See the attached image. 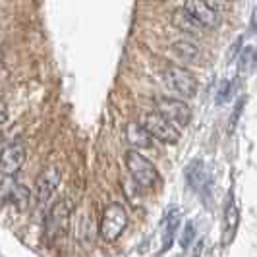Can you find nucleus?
<instances>
[{"instance_id": "nucleus-25", "label": "nucleus", "mask_w": 257, "mask_h": 257, "mask_svg": "<svg viewBox=\"0 0 257 257\" xmlns=\"http://www.w3.org/2000/svg\"><path fill=\"white\" fill-rule=\"evenodd\" d=\"M0 58H2V51H0Z\"/></svg>"}, {"instance_id": "nucleus-5", "label": "nucleus", "mask_w": 257, "mask_h": 257, "mask_svg": "<svg viewBox=\"0 0 257 257\" xmlns=\"http://www.w3.org/2000/svg\"><path fill=\"white\" fill-rule=\"evenodd\" d=\"M142 124L145 126V130L153 136V140H159L168 145H174V143L180 142V132L178 126H174L168 118L161 114V112H147L142 118Z\"/></svg>"}, {"instance_id": "nucleus-8", "label": "nucleus", "mask_w": 257, "mask_h": 257, "mask_svg": "<svg viewBox=\"0 0 257 257\" xmlns=\"http://www.w3.org/2000/svg\"><path fill=\"white\" fill-rule=\"evenodd\" d=\"M26 163V145L20 142L8 143L0 151V174L16 176Z\"/></svg>"}, {"instance_id": "nucleus-4", "label": "nucleus", "mask_w": 257, "mask_h": 257, "mask_svg": "<svg viewBox=\"0 0 257 257\" xmlns=\"http://www.w3.org/2000/svg\"><path fill=\"white\" fill-rule=\"evenodd\" d=\"M163 81L168 91L176 93L182 99H192L197 93V79L190 70L182 66H168L163 72Z\"/></svg>"}, {"instance_id": "nucleus-2", "label": "nucleus", "mask_w": 257, "mask_h": 257, "mask_svg": "<svg viewBox=\"0 0 257 257\" xmlns=\"http://www.w3.org/2000/svg\"><path fill=\"white\" fill-rule=\"evenodd\" d=\"M126 167H128V172L136 180V184L142 186V188H155V186L161 184L159 170L140 151H128L126 153Z\"/></svg>"}, {"instance_id": "nucleus-22", "label": "nucleus", "mask_w": 257, "mask_h": 257, "mask_svg": "<svg viewBox=\"0 0 257 257\" xmlns=\"http://www.w3.org/2000/svg\"><path fill=\"white\" fill-rule=\"evenodd\" d=\"M6 120H8V108H6V104L0 101V126H2Z\"/></svg>"}, {"instance_id": "nucleus-15", "label": "nucleus", "mask_w": 257, "mask_h": 257, "mask_svg": "<svg viewBox=\"0 0 257 257\" xmlns=\"http://www.w3.org/2000/svg\"><path fill=\"white\" fill-rule=\"evenodd\" d=\"M126 138L128 142L138 147V149H149L153 145V136L145 130L143 124H128L126 128Z\"/></svg>"}, {"instance_id": "nucleus-14", "label": "nucleus", "mask_w": 257, "mask_h": 257, "mask_svg": "<svg viewBox=\"0 0 257 257\" xmlns=\"http://www.w3.org/2000/svg\"><path fill=\"white\" fill-rule=\"evenodd\" d=\"M240 224V213H238V207L234 203V197H228V203L224 207V234H222V244H230L234 234H236V228Z\"/></svg>"}, {"instance_id": "nucleus-21", "label": "nucleus", "mask_w": 257, "mask_h": 257, "mask_svg": "<svg viewBox=\"0 0 257 257\" xmlns=\"http://www.w3.org/2000/svg\"><path fill=\"white\" fill-rule=\"evenodd\" d=\"M244 101H245V99H242V101L238 103V106L234 108V112H232V116H230V126H234V124H236V118H238V112H242V106H244Z\"/></svg>"}, {"instance_id": "nucleus-17", "label": "nucleus", "mask_w": 257, "mask_h": 257, "mask_svg": "<svg viewBox=\"0 0 257 257\" xmlns=\"http://www.w3.org/2000/svg\"><path fill=\"white\" fill-rule=\"evenodd\" d=\"M195 224H193V220H188L186 224H184V230H182V236H180V245L182 249H188L190 245L195 242Z\"/></svg>"}, {"instance_id": "nucleus-13", "label": "nucleus", "mask_w": 257, "mask_h": 257, "mask_svg": "<svg viewBox=\"0 0 257 257\" xmlns=\"http://www.w3.org/2000/svg\"><path fill=\"white\" fill-rule=\"evenodd\" d=\"M170 22H172V26L176 27L178 31L186 33V35H192V37H199V35L203 33V29H205V26L199 24L186 8L174 10L172 16H170Z\"/></svg>"}, {"instance_id": "nucleus-7", "label": "nucleus", "mask_w": 257, "mask_h": 257, "mask_svg": "<svg viewBox=\"0 0 257 257\" xmlns=\"http://www.w3.org/2000/svg\"><path fill=\"white\" fill-rule=\"evenodd\" d=\"M155 108H157V112H161L178 128H186L192 122V108H190V104L186 103V101H182V99H176V97H159V99H155Z\"/></svg>"}, {"instance_id": "nucleus-6", "label": "nucleus", "mask_w": 257, "mask_h": 257, "mask_svg": "<svg viewBox=\"0 0 257 257\" xmlns=\"http://www.w3.org/2000/svg\"><path fill=\"white\" fill-rule=\"evenodd\" d=\"M31 203V190L20 184L14 176H4L0 182V205H10L18 211H26Z\"/></svg>"}, {"instance_id": "nucleus-16", "label": "nucleus", "mask_w": 257, "mask_h": 257, "mask_svg": "<svg viewBox=\"0 0 257 257\" xmlns=\"http://www.w3.org/2000/svg\"><path fill=\"white\" fill-rule=\"evenodd\" d=\"M172 52L184 60V62H193V60H197V56H199V47L193 43V41H186V39H182V41H176L174 45H172Z\"/></svg>"}, {"instance_id": "nucleus-24", "label": "nucleus", "mask_w": 257, "mask_h": 257, "mask_svg": "<svg viewBox=\"0 0 257 257\" xmlns=\"http://www.w3.org/2000/svg\"><path fill=\"white\" fill-rule=\"evenodd\" d=\"M0 136H2V134H0ZM2 147H4V145H2V138H0V151H2Z\"/></svg>"}, {"instance_id": "nucleus-10", "label": "nucleus", "mask_w": 257, "mask_h": 257, "mask_svg": "<svg viewBox=\"0 0 257 257\" xmlns=\"http://www.w3.org/2000/svg\"><path fill=\"white\" fill-rule=\"evenodd\" d=\"M180 219H182V211L178 207H170L165 217L161 220V253H165L170 249V245L174 244V238L178 234L180 228Z\"/></svg>"}, {"instance_id": "nucleus-3", "label": "nucleus", "mask_w": 257, "mask_h": 257, "mask_svg": "<svg viewBox=\"0 0 257 257\" xmlns=\"http://www.w3.org/2000/svg\"><path fill=\"white\" fill-rule=\"evenodd\" d=\"M128 226V213L120 203H108L104 207L99 222V234L104 242H116Z\"/></svg>"}, {"instance_id": "nucleus-20", "label": "nucleus", "mask_w": 257, "mask_h": 257, "mask_svg": "<svg viewBox=\"0 0 257 257\" xmlns=\"http://www.w3.org/2000/svg\"><path fill=\"white\" fill-rule=\"evenodd\" d=\"M242 49V37L236 39V43H234V47L230 49V54H228V60H234L236 58V54H238V51Z\"/></svg>"}, {"instance_id": "nucleus-19", "label": "nucleus", "mask_w": 257, "mask_h": 257, "mask_svg": "<svg viewBox=\"0 0 257 257\" xmlns=\"http://www.w3.org/2000/svg\"><path fill=\"white\" fill-rule=\"evenodd\" d=\"M251 49H245L242 54H240V64H238V70H245V66L251 62Z\"/></svg>"}, {"instance_id": "nucleus-12", "label": "nucleus", "mask_w": 257, "mask_h": 257, "mask_svg": "<svg viewBox=\"0 0 257 257\" xmlns=\"http://www.w3.org/2000/svg\"><path fill=\"white\" fill-rule=\"evenodd\" d=\"M186 180H188V186L192 188L193 192L197 193H205V190L209 188V176H207V168L205 163L201 159H193L192 163L186 167Z\"/></svg>"}, {"instance_id": "nucleus-23", "label": "nucleus", "mask_w": 257, "mask_h": 257, "mask_svg": "<svg viewBox=\"0 0 257 257\" xmlns=\"http://www.w3.org/2000/svg\"><path fill=\"white\" fill-rule=\"evenodd\" d=\"M249 27L255 31L257 29V8L253 10V14H251V20H249Z\"/></svg>"}, {"instance_id": "nucleus-9", "label": "nucleus", "mask_w": 257, "mask_h": 257, "mask_svg": "<svg viewBox=\"0 0 257 257\" xmlns=\"http://www.w3.org/2000/svg\"><path fill=\"white\" fill-rule=\"evenodd\" d=\"M184 8L192 14L199 24H203L205 29H215L220 26V14L205 0H186Z\"/></svg>"}, {"instance_id": "nucleus-11", "label": "nucleus", "mask_w": 257, "mask_h": 257, "mask_svg": "<svg viewBox=\"0 0 257 257\" xmlns=\"http://www.w3.org/2000/svg\"><path fill=\"white\" fill-rule=\"evenodd\" d=\"M60 180H62V176L56 167H47L39 172V176L35 178V192H37V199L41 203H45L52 193L56 192Z\"/></svg>"}, {"instance_id": "nucleus-1", "label": "nucleus", "mask_w": 257, "mask_h": 257, "mask_svg": "<svg viewBox=\"0 0 257 257\" xmlns=\"http://www.w3.org/2000/svg\"><path fill=\"white\" fill-rule=\"evenodd\" d=\"M74 213V201L72 199H58L54 201L45 217V226H43V240L47 245H54L70 226V219Z\"/></svg>"}, {"instance_id": "nucleus-18", "label": "nucleus", "mask_w": 257, "mask_h": 257, "mask_svg": "<svg viewBox=\"0 0 257 257\" xmlns=\"http://www.w3.org/2000/svg\"><path fill=\"white\" fill-rule=\"evenodd\" d=\"M228 95H230V81H222L219 87V95H217V103L220 104L222 101H226Z\"/></svg>"}]
</instances>
